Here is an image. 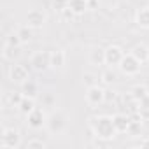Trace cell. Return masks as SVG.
I'll return each instance as SVG.
<instances>
[{
	"label": "cell",
	"instance_id": "obj_31",
	"mask_svg": "<svg viewBox=\"0 0 149 149\" xmlns=\"http://www.w3.org/2000/svg\"><path fill=\"white\" fill-rule=\"evenodd\" d=\"M60 14H61V19H65V21H72L74 18H76V13H74L70 7H67V9H65V11H61Z\"/></svg>",
	"mask_w": 149,
	"mask_h": 149
},
{
	"label": "cell",
	"instance_id": "obj_1",
	"mask_svg": "<svg viewBox=\"0 0 149 149\" xmlns=\"http://www.w3.org/2000/svg\"><path fill=\"white\" fill-rule=\"evenodd\" d=\"M88 126H90V132L98 137V139H104V140H112L116 135H118V130L114 126V121H112V116H93L90 118L88 121Z\"/></svg>",
	"mask_w": 149,
	"mask_h": 149
},
{
	"label": "cell",
	"instance_id": "obj_21",
	"mask_svg": "<svg viewBox=\"0 0 149 149\" xmlns=\"http://www.w3.org/2000/svg\"><path fill=\"white\" fill-rule=\"evenodd\" d=\"M2 54H4V58H6V60L14 61V58H18V56H19V47H13V46L4 44V51H2Z\"/></svg>",
	"mask_w": 149,
	"mask_h": 149
},
{
	"label": "cell",
	"instance_id": "obj_27",
	"mask_svg": "<svg viewBox=\"0 0 149 149\" xmlns=\"http://www.w3.org/2000/svg\"><path fill=\"white\" fill-rule=\"evenodd\" d=\"M4 44L13 46V47H19L23 42H21V39H19V35H18V33H11V35H7V37H6V42H4Z\"/></svg>",
	"mask_w": 149,
	"mask_h": 149
},
{
	"label": "cell",
	"instance_id": "obj_18",
	"mask_svg": "<svg viewBox=\"0 0 149 149\" xmlns=\"http://www.w3.org/2000/svg\"><path fill=\"white\" fill-rule=\"evenodd\" d=\"M35 109V98H30V97H23V100H21V104L18 105V111L21 112V114H30L32 111Z\"/></svg>",
	"mask_w": 149,
	"mask_h": 149
},
{
	"label": "cell",
	"instance_id": "obj_25",
	"mask_svg": "<svg viewBox=\"0 0 149 149\" xmlns=\"http://www.w3.org/2000/svg\"><path fill=\"white\" fill-rule=\"evenodd\" d=\"M100 79H102V83L104 84H112L118 77H116V74H114V70H112V67H109L107 70H104L102 72V76H100Z\"/></svg>",
	"mask_w": 149,
	"mask_h": 149
},
{
	"label": "cell",
	"instance_id": "obj_8",
	"mask_svg": "<svg viewBox=\"0 0 149 149\" xmlns=\"http://www.w3.org/2000/svg\"><path fill=\"white\" fill-rule=\"evenodd\" d=\"M26 123H28V126H30V128L39 130V128L46 126V123H47V114L44 112V109L35 107L30 114H26Z\"/></svg>",
	"mask_w": 149,
	"mask_h": 149
},
{
	"label": "cell",
	"instance_id": "obj_6",
	"mask_svg": "<svg viewBox=\"0 0 149 149\" xmlns=\"http://www.w3.org/2000/svg\"><path fill=\"white\" fill-rule=\"evenodd\" d=\"M9 79H11V83H14V84H23V83H26L28 79H30V74H28V68L25 67V65H19V63H14V65H11V68H9Z\"/></svg>",
	"mask_w": 149,
	"mask_h": 149
},
{
	"label": "cell",
	"instance_id": "obj_24",
	"mask_svg": "<svg viewBox=\"0 0 149 149\" xmlns=\"http://www.w3.org/2000/svg\"><path fill=\"white\" fill-rule=\"evenodd\" d=\"M40 102H42L44 107H54L56 105V97H54V93L46 91V93L40 95Z\"/></svg>",
	"mask_w": 149,
	"mask_h": 149
},
{
	"label": "cell",
	"instance_id": "obj_14",
	"mask_svg": "<svg viewBox=\"0 0 149 149\" xmlns=\"http://www.w3.org/2000/svg\"><path fill=\"white\" fill-rule=\"evenodd\" d=\"M67 61V54L63 49L51 51V68H61Z\"/></svg>",
	"mask_w": 149,
	"mask_h": 149
},
{
	"label": "cell",
	"instance_id": "obj_5",
	"mask_svg": "<svg viewBox=\"0 0 149 149\" xmlns=\"http://www.w3.org/2000/svg\"><path fill=\"white\" fill-rule=\"evenodd\" d=\"M140 61L132 54V53H125L121 63H119V70L125 74V76H135V74H139L140 70Z\"/></svg>",
	"mask_w": 149,
	"mask_h": 149
},
{
	"label": "cell",
	"instance_id": "obj_10",
	"mask_svg": "<svg viewBox=\"0 0 149 149\" xmlns=\"http://www.w3.org/2000/svg\"><path fill=\"white\" fill-rule=\"evenodd\" d=\"M46 21H47V16H46V13L40 11V9H32V11H28V14H26V25L32 26V28H40Z\"/></svg>",
	"mask_w": 149,
	"mask_h": 149
},
{
	"label": "cell",
	"instance_id": "obj_19",
	"mask_svg": "<svg viewBox=\"0 0 149 149\" xmlns=\"http://www.w3.org/2000/svg\"><path fill=\"white\" fill-rule=\"evenodd\" d=\"M130 95H132L137 102H140V100H144L146 97H149V90H147L144 84H137V86H133V88H132Z\"/></svg>",
	"mask_w": 149,
	"mask_h": 149
},
{
	"label": "cell",
	"instance_id": "obj_32",
	"mask_svg": "<svg viewBox=\"0 0 149 149\" xmlns=\"http://www.w3.org/2000/svg\"><path fill=\"white\" fill-rule=\"evenodd\" d=\"M137 146H139V147H142V149H147V147H149V137H144V139H140Z\"/></svg>",
	"mask_w": 149,
	"mask_h": 149
},
{
	"label": "cell",
	"instance_id": "obj_30",
	"mask_svg": "<svg viewBox=\"0 0 149 149\" xmlns=\"http://www.w3.org/2000/svg\"><path fill=\"white\" fill-rule=\"evenodd\" d=\"M68 7V0H53V9L56 13H61Z\"/></svg>",
	"mask_w": 149,
	"mask_h": 149
},
{
	"label": "cell",
	"instance_id": "obj_23",
	"mask_svg": "<svg viewBox=\"0 0 149 149\" xmlns=\"http://www.w3.org/2000/svg\"><path fill=\"white\" fill-rule=\"evenodd\" d=\"M139 114L142 116L144 121H149V97L139 102Z\"/></svg>",
	"mask_w": 149,
	"mask_h": 149
},
{
	"label": "cell",
	"instance_id": "obj_3",
	"mask_svg": "<svg viewBox=\"0 0 149 149\" xmlns=\"http://www.w3.org/2000/svg\"><path fill=\"white\" fill-rule=\"evenodd\" d=\"M30 65L37 72H46L51 68V53L49 51H35L30 58Z\"/></svg>",
	"mask_w": 149,
	"mask_h": 149
},
{
	"label": "cell",
	"instance_id": "obj_20",
	"mask_svg": "<svg viewBox=\"0 0 149 149\" xmlns=\"http://www.w3.org/2000/svg\"><path fill=\"white\" fill-rule=\"evenodd\" d=\"M16 33L19 35V39H21V42H23V44H28V42L32 40V37H33V28H32V26H28V25H25V26L18 28V32H16Z\"/></svg>",
	"mask_w": 149,
	"mask_h": 149
},
{
	"label": "cell",
	"instance_id": "obj_11",
	"mask_svg": "<svg viewBox=\"0 0 149 149\" xmlns=\"http://www.w3.org/2000/svg\"><path fill=\"white\" fill-rule=\"evenodd\" d=\"M112 121H114V126L118 130V133H128V126L132 123L130 119V114H114L112 116Z\"/></svg>",
	"mask_w": 149,
	"mask_h": 149
},
{
	"label": "cell",
	"instance_id": "obj_28",
	"mask_svg": "<svg viewBox=\"0 0 149 149\" xmlns=\"http://www.w3.org/2000/svg\"><path fill=\"white\" fill-rule=\"evenodd\" d=\"M35 147H39V149H46L47 144H46L42 139H30V140L26 142V149H35Z\"/></svg>",
	"mask_w": 149,
	"mask_h": 149
},
{
	"label": "cell",
	"instance_id": "obj_2",
	"mask_svg": "<svg viewBox=\"0 0 149 149\" xmlns=\"http://www.w3.org/2000/svg\"><path fill=\"white\" fill-rule=\"evenodd\" d=\"M67 125H68V118H67V114H65L63 111H60V109L53 111V112L47 116L46 126H47V130H49L51 135H60V133H63L65 128H67Z\"/></svg>",
	"mask_w": 149,
	"mask_h": 149
},
{
	"label": "cell",
	"instance_id": "obj_15",
	"mask_svg": "<svg viewBox=\"0 0 149 149\" xmlns=\"http://www.w3.org/2000/svg\"><path fill=\"white\" fill-rule=\"evenodd\" d=\"M68 7L76 13V16H81L90 9L88 0H68Z\"/></svg>",
	"mask_w": 149,
	"mask_h": 149
},
{
	"label": "cell",
	"instance_id": "obj_17",
	"mask_svg": "<svg viewBox=\"0 0 149 149\" xmlns=\"http://www.w3.org/2000/svg\"><path fill=\"white\" fill-rule=\"evenodd\" d=\"M135 23L140 28H149V7H142L140 11H137Z\"/></svg>",
	"mask_w": 149,
	"mask_h": 149
},
{
	"label": "cell",
	"instance_id": "obj_26",
	"mask_svg": "<svg viewBox=\"0 0 149 149\" xmlns=\"http://www.w3.org/2000/svg\"><path fill=\"white\" fill-rule=\"evenodd\" d=\"M23 91H13V93H9V105L11 107H18L19 104H21V100H23Z\"/></svg>",
	"mask_w": 149,
	"mask_h": 149
},
{
	"label": "cell",
	"instance_id": "obj_12",
	"mask_svg": "<svg viewBox=\"0 0 149 149\" xmlns=\"http://www.w3.org/2000/svg\"><path fill=\"white\" fill-rule=\"evenodd\" d=\"M90 63H91V65H97V67L105 65V49H102V47H93V49L90 51Z\"/></svg>",
	"mask_w": 149,
	"mask_h": 149
},
{
	"label": "cell",
	"instance_id": "obj_16",
	"mask_svg": "<svg viewBox=\"0 0 149 149\" xmlns=\"http://www.w3.org/2000/svg\"><path fill=\"white\" fill-rule=\"evenodd\" d=\"M132 54L140 61V63H146L149 60V47H146L144 44H137L133 49H132Z\"/></svg>",
	"mask_w": 149,
	"mask_h": 149
},
{
	"label": "cell",
	"instance_id": "obj_13",
	"mask_svg": "<svg viewBox=\"0 0 149 149\" xmlns=\"http://www.w3.org/2000/svg\"><path fill=\"white\" fill-rule=\"evenodd\" d=\"M21 91H23L25 97H30V98H37V97H40L39 84H37L35 81H30V79H28L26 83L21 84Z\"/></svg>",
	"mask_w": 149,
	"mask_h": 149
},
{
	"label": "cell",
	"instance_id": "obj_7",
	"mask_svg": "<svg viewBox=\"0 0 149 149\" xmlns=\"http://www.w3.org/2000/svg\"><path fill=\"white\" fill-rule=\"evenodd\" d=\"M123 56H125V51L119 46L111 44L109 47H105V65L107 67H112V68L114 67H119Z\"/></svg>",
	"mask_w": 149,
	"mask_h": 149
},
{
	"label": "cell",
	"instance_id": "obj_4",
	"mask_svg": "<svg viewBox=\"0 0 149 149\" xmlns=\"http://www.w3.org/2000/svg\"><path fill=\"white\" fill-rule=\"evenodd\" d=\"M21 146V133L16 128L2 130V147L4 149H18Z\"/></svg>",
	"mask_w": 149,
	"mask_h": 149
},
{
	"label": "cell",
	"instance_id": "obj_9",
	"mask_svg": "<svg viewBox=\"0 0 149 149\" xmlns=\"http://www.w3.org/2000/svg\"><path fill=\"white\" fill-rule=\"evenodd\" d=\"M104 100H105V90L102 86L95 84V86H90L86 90V102H88V105L97 107V105H102Z\"/></svg>",
	"mask_w": 149,
	"mask_h": 149
},
{
	"label": "cell",
	"instance_id": "obj_29",
	"mask_svg": "<svg viewBox=\"0 0 149 149\" xmlns=\"http://www.w3.org/2000/svg\"><path fill=\"white\" fill-rule=\"evenodd\" d=\"M83 83H84V86H86V88L95 86V84H97V76H95V74H91V72H84V76H83Z\"/></svg>",
	"mask_w": 149,
	"mask_h": 149
},
{
	"label": "cell",
	"instance_id": "obj_22",
	"mask_svg": "<svg viewBox=\"0 0 149 149\" xmlns=\"http://www.w3.org/2000/svg\"><path fill=\"white\" fill-rule=\"evenodd\" d=\"M130 119H132V118H130ZM142 121H144V119H132V123H130V126H128V135H132V137L140 135V132H142Z\"/></svg>",
	"mask_w": 149,
	"mask_h": 149
}]
</instances>
